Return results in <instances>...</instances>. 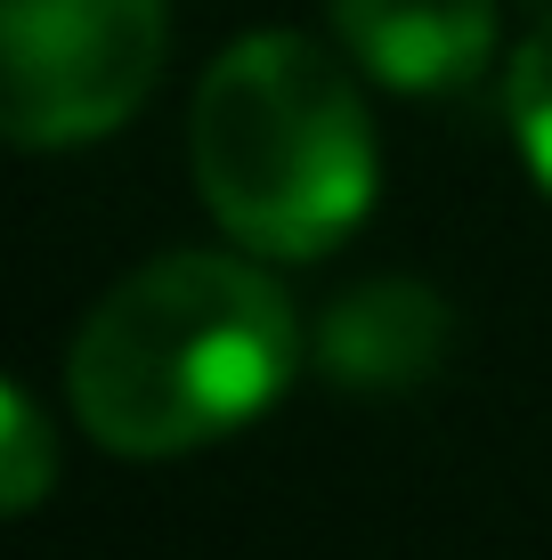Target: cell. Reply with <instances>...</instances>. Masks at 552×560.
I'll return each mask as SVG.
<instances>
[{
    "instance_id": "1",
    "label": "cell",
    "mask_w": 552,
    "mask_h": 560,
    "mask_svg": "<svg viewBox=\"0 0 552 560\" xmlns=\"http://www.w3.org/2000/svg\"><path fill=\"white\" fill-rule=\"evenodd\" d=\"M301 365V325L260 260L171 253L82 317L66 390L106 455H196L269 415Z\"/></svg>"
},
{
    "instance_id": "2",
    "label": "cell",
    "mask_w": 552,
    "mask_h": 560,
    "mask_svg": "<svg viewBox=\"0 0 552 560\" xmlns=\"http://www.w3.org/2000/svg\"><path fill=\"white\" fill-rule=\"evenodd\" d=\"M187 163L212 220L260 260H317L374 211V114L301 33H244L187 114Z\"/></svg>"
},
{
    "instance_id": "3",
    "label": "cell",
    "mask_w": 552,
    "mask_h": 560,
    "mask_svg": "<svg viewBox=\"0 0 552 560\" xmlns=\"http://www.w3.org/2000/svg\"><path fill=\"white\" fill-rule=\"evenodd\" d=\"M163 0H0V122L16 147H90L163 73Z\"/></svg>"
},
{
    "instance_id": "4",
    "label": "cell",
    "mask_w": 552,
    "mask_h": 560,
    "mask_svg": "<svg viewBox=\"0 0 552 560\" xmlns=\"http://www.w3.org/2000/svg\"><path fill=\"white\" fill-rule=\"evenodd\" d=\"M333 33L383 90L439 98L496 57V0H333Z\"/></svg>"
},
{
    "instance_id": "5",
    "label": "cell",
    "mask_w": 552,
    "mask_h": 560,
    "mask_svg": "<svg viewBox=\"0 0 552 560\" xmlns=\"http://www.w3.org/2000/svg\"><path fill=\"white\" fill-rule=\"evenodd\" d=\"M455 350V308L414 277H374V284H350L326 325H317V365L341 382V390H414L431 382Z\"/></svg>"
},
{
    "instance_id": "6",
    "label": "cell",
    "mask_w": 552,
    "mask_h": 560,
    "mask_svg": "<svg viewBox=\"0 0 552 560\" xmlns=\"http://www.w3.org/2000/svg\"><path fill=\"white\" fill-rule=\"evenodd\" d=\"M504 114H512V139H520L528 171H537V187L552 196V16L520 42V57H512Z\"/></svg>"
},
{
    "instance_id": "7",
    "label": "cell",
    "mask_w": 552,
    "mask_h": 560,
    "mask_svg": "<svg viewBox=\"0 0 552 560\" xmlns=\"http://www.w3.org/2000/svg\"><path fill=\"white\" fill-rule=\"evenodd\" d=\"M0 415H9V439H0V447H9V512H33L42 504V488H49V422H42V407H33V390L25 382H9V390H0Z\"/></svg>"
}]
</instances>
